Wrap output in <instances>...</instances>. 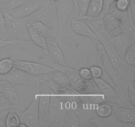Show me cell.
Segmentation results:
<instances>
[{
	"mask_svg": "<svg viewBox=\"0 0 135 127\" xmlns=\"http://www.w3.org/2000/svg\"><path fill=\"white\" fill-rule=\"evenodd\" d=\"M86 126H104V124L102 123L101 120H98V119H93L90 120L88 123L86 124Z\"/></svg>",
	"mask_w": 135,
	"mask_h": 127,
	"instance_id": "35",
	"label": "cell"
},
{
	"mask_svg": "<svg viewBox=\"0 0 135 127\" xmlns=\"http://www.w3.org/2000/svg\"><path fill=\"white\" fill-rule=\"evenodd\" d=\"M30 16L36 21H40L46 25L57 37H59L55 3H52L46 0V2Z\"/></svg>",
	"mask_w": 135,
	"mask_h": 127,
	"instance_id": "4",
	"label": "cell"
},
{
	"mask_svg": "<svg viewBox=\"0 0 135 127\" xmlns=\"http://www.w3.org/2000/svg\"><path fill=\"white\" fill-rule=\"evenodd\" d=\"M28 1V0H11L9 3L4 6L3 9L9 13Z\"/></svg>",
	"mask_w": 135,
	"mask_h": 127,
	"instance_id": "27",
	"label": "cell"
},
{
	"mask_svg": "<svg viewBox=\"0 0 135 127\" xmlns=\"http://www.w3.org/2000/svg\"><path fill=\"white\" fill-rule=\"evenodd\" d=\"M96 48L97 50L98 54L101 58L102 61L104 70L112 80L113 83H114L116 89H119L120 86H121V81H120L121 77L119 76V73L117 72V71L111 62L110 60L109 59V57H108L104 46L100 42H99L96 46Z\"/></svg>",
	"mask_w": 135,
	"mask_h": 127,
	"instance_id": "9",
	"label": "cell"
},
{
	"mask_svg": "<svg viewBox=\"0 0 135 127\" xmlns=\"http://www.w3.org/2000/svg\"><path fill=\"white\" fill-rule=\"evenodd\" d=\"M11 0H0V7L3 8L4 6L9 3Z\"/></svg>",
	"mask_w": 135,
	"mask_h": 127,
	"instance_id": "36",
	"label": "cell"
},
{
	"mask_svg": "<svg viewBox=\"0 0 135 127\" xmlns=\"http://www.w3.org/2000/svg\"><path fill=\"white\" fill-rule=\"evenodd\" d=\"M71 29L75 34L88 37L98 41V38L93 30L88 26L84 19H74L71 21Z\"/></svg>",
	"mask_w": 135,
	"mask_h": 127,
	"instance_id": "14",
	"label": "cell"
},
{
	"mask_svg": "<svg viewBox=\"0 0 135 127\" xmlns=\"http://www.w3.org/2000/svg\"><path fill=\"white\" fill-rule=\"evenodd\" d=\"M128 95H129V100L133 107L135 106V90L133 84L129 83L128 85Z\"/></svg>",
	"mask_w": 135,
	"mask_h": 127,
	"instance_id": "32",
	"label": "cell"
},
{
	"mask_svg": "<svg viewBox=\"0 0 135 127\" xmlns=\"http://www.w3.org/2000/svg\"><path fill=\"white\" fill-rule=\"evenodd\" d=\"M40 92L38 100V116L39 126H46L48 123L49 109H50L51 96L54 95L51 83L44 80H40L39 86Z\"/></svg>",
	"mask_w": 135,
	"mask_h": 127,
	"instance_id": "3",
	"label": "cell"
},
{
	"mask_svg": "<svg viewBox=\"0 0 135 127\" xmlns=\"http://www.w3.org/2000/svg\"><path fill=\"white\" fill-rule=\"evenodd\" d=\"M0 93L13 105L22 109L15 85L8 81L0 79Z\"/></svg>",
	"mask_w": 135,
	"mask_h": 127,
	"instance_id": "13",
	"label": "cell"
},
{
	"mask_svg": "<svg viewBox=\"0 0 135 127\" xmlns=\"http://www.w3.org/2000/svg\"><path fill=\"white\" fill-rule=\"evenodd\" d=\"M13 67L22 70L34 76L50 74L55 70L52 67L40 62L37 63V62L23 60L15 61L13 63Z\"/></svg>",
	"mask_w": 135,
	"mask_h": 127,
	"instance_id": "8",
	"label": "cell"
},
{
	"mask_svg": "<svg viewBox=\"0 0 135 127\" xmlns=\"http://www.w3.org/2000/svg\"><path fill=\"white\" fill-rule=\"evenodd\" d=\"M50 74L53 83L58 89H65L71 87L69 80L63 73L57 70H54Z\"/></svg>",
	"mask_w": 135,
	"mask_h": 127,
	"instance_id": "19",
	"label": "cell"
},
{
	"mask_svg": "<svg viewBox=\"0 0 135 127\" xmlns=\"http://www.w3.org/2000/svg\"><path fill=\"white\" fill-rule=\"evenodd\" d=\"M94 108L96 113L101 118H108L113 114V108L110 104L101 103L96 105Z\"/></svg>",
	"mask_w": 135,
	"mask_h": 127,
	"instance_id": "23",
	"label": "cell"
},
{
	"mask_svg": "<svg viewBox=\"0 0 135 127\" xmlns=\"http://www.w3.org/2000/svg\"><path fill=\"white\" fill-rule=\"evenodd\" d=\"M1 107H4V108H7V107H4V106H1V105H0V108H1Z\"/></svg>",
	"mask_w": 135,
	"mask_h": 127,
	"instance_id": "38",
	"label": "cell"
},
{
	"mask_svg": "<svg viewBox=\"0 0 135 127\" xmlns=\"http://www.w3.org/2000/svg\"><path fill=\"white\" fill-rule=\"evenodd\" d=\"M113 1H117V0H113Z\"/></svg>",
	"mask_w": 135,
	"mask_h": 127,
	"instance_id": "40",
	"label": "cell"
},
{
	"mask_svg": "<svg viewBox=\"0 0 135 127\" xmlns=\"http://www.w3.org/2000/svg\"><path fill=\"white\" fill-rule=\"evenodd\" d=\"M18 43H21V42H19V41L15 40L4 39V38H0V49Z\"/></svg>",
	"mask_w": 135,
	"mask_h": 127,
	"instance_id": "33",
	"label": "cell"
},
{
	"mask_svg": "<svg viewBox=\"0 0 135 127\" xmlns=\"http://www.w3.org/2000/svg\"><path fill=\"white\" fill-rule=\"evenodd\" d=\"M20 123V119L17 114L16 109L9 108L5 119V124L7 127L18 126Z\"/></svg>",
	"mask_w": 135,
	"mask_h": 127,
	"instance_id": "22",
	"label": "cell"
},
{
	"mask_svg": "<svg viewBox=\"0 0 135 127\" xmlns=\"http://www.w3.org/2000/svg\"><path fill=\"white\" fill-rule=\"evenodd\" d=\"M58 126H69L78 127L79 126V121L78 119V112L73 109H70L66 113L64 119L55 124Z\"/></svg>",
	"mask_w": 135,
	"mask_h": 127,
	"instance_id": "20",
	"label": "cell"
},
{
	"mask_svg": "<svg viewBox=\"0 0 135 127\" xmlns=\"http://www.w3.org/2000/svg\"><path fill=\"white\" fill-rule=\"evenodd\" d=\"M14 61L10 58H5L0 60V75L9 73L13 67Z\"/></svg>",
	"mask_w": 135,
	"mask_h": 127,
	"instance_id": "25",
	"label": "cell"
},
{
	"mask_svg": "<svg viewBox=\"0 0 135 127\" xmlns=\"http://www.w3.org/2000/svg\"><path fill=\"white\" fill-rule=\"evenodd\" d=\"M47 1H50V3H55V1H57V0H47Z\"/></svg>",
	"mask_w": 135,
	"mask_h": 127,
	"instance_id": "37",
	"label": "cell"
},
{
	"mask_svg": "<svg viewBox=\"0 0 135 127\" xmlns=\"http://www.w3.org/2000/svg\"><path fill=\"white\" fill-rule=\"evenodd\" d=\"M123 61L129 66L134 67L135 64V46L134 42L127 48Z\"/></svg>",
	"mask_w": 135,
	"mask_h": 127,
	"instance_id": "24",
	"label": "cell"
},
{
	"mask_svg": "<svg viewBox=\"0 0 135 127\" xmlns=\"http://www.w3.org/2000/svg\"><path fill=\"white\" fill-rule=\"evenodd\" d=\"M109 38L123 61L127 48L134 42V37L124 30L114 37L109 36Z\"/></svg>",
	"mask_w": 135,
	"mask_h": 127,
	"instance_id": "10",
	"label": "cell"
},
{
	"mask_svg": "<svg viewBox=\"0 0 135 127\" xmlns=\"http://www.w3.org/2000/svg\"><path fill=\"white\" fill-rule=\"evenodd\" d=\"M74 1H75V3L76 4V0H74Z\"/></svg>",
	"mask_w": 135,
	"mask_h": 127,
	"instance_id": "39",
	"label": "cell"
},
{
	"mask_svg": "<svg viewBox=\"0 0 135 127\" xmlns=\"http://www.w3.org/2000/svg\"><path fill=\"white\" fill-rule=\"evenodd\" d=\"M90 0H76L75 6L77 8L79 16H80L83 19H84L86 14L87 9Z\"/></svg>",
	"mask_w": 135,
	"mask_h": 127,
	"instance_id": "26",
	"label": "cell"
},
{
	"mask_svg": "<svg viewBox=\"0 0 135 127\" xmlns=\"http://www.w3.org/2000/svg\"><path fill=\"white\" fill-rule=\"evenodd\" d=\"M46 42H47V54H48L51 58V60L58 64L67 66L65 61L63 52L55 40L53 38H47Z\"/></svg>",
	"mask_w": 135,
	"mask_h": 127,
	"instance_id": "16",
	"label": "cell"
},
{
	"mask_svg": "<svg viewBox=\"0 0 135 127\" xmlns=\"http://www.w3.org/2000/svg\"><path fill=\"white\" fill-rule=\"evenodd\" d=\"M113 112L117 120L124 124H131L135 122V112L134 107H125L123 106L112 105Z\"/></svg>",
	"mask_w": 135,
	"mask_h": 127,
	"instance_id": "15",
	"label": "cell"
},
{
	"mask_svg": "<svg viewBox=\"0 0 135 127\" xmlns=\"http://www.w3.org/2000/svg\"><path fill=\"white\" fill-rule=\"evenodd\" d=\"M0 38H4V39H8L7 36L6 34L5 19H4L3 13V10L1 7H0Z\"/></svg>",
	"mask_w": 135,
	"mask_h": 127,
	"instance_id": "29",
	"label": "cell"
},
{
	"mask_svg": "<svg viewBox=\"0 0 135 127\" xmlns=\"http://www.w3.org/2000/svg\"><path fill=\"white\" fill-rule=\"evenodd\" d=\"M90 71L91 73L92 78H101L102 75L103 71L101 67H98L97 66H93L89 68Z\"/></svg>",
	"mask_w": 135,
	"mask_h": 127,
	"instance_id": "31",
	"label": "cell"
},
{
	"mask_svg": "<svg viewBox=\"0 0 135 127\" xmlns=\"http://www.w3.org/2000/svg\"><path fill=\"white\" fill-rule=\"evenodd\" d=\"M46 0H28L18 8L9 13L15 18H26L30 17L39 9Z\"/></svg>",
	"mask_w": 135,
	"mask_h": 127,
	"instance_id": "12",
	"label": "cell"
},
{
	"mask_svg": "<svg viewBox=\"0 0 135 127\" xmlns=\"http://www.w3.org/2000/svg\"><path fill=\"white\" fill-rule=\"evenodd\" d=\"M32 26L34 28L36 31L38 32L40 35L44 37L46 39L47 38H53V39H57V36L50 30L46 25L43 24L42 22L38 21H30Z\"/></svg>",
	"mask_w": 135,
	"mask_h": 127,
	"instance_id": "21",
	"label": "cell"
},
{
	"mask_svg": "<svg viewBox=\"0 0 135 127\" xmlns=\"http://www.w3.org/2000/svg\"><path fill=\"white\" fill-rule=\"evenodd\" d=\"M131 0H117L113 2L115 7L119 12H126L130 5Z\"/></svg>",
	"mask_w": 135,
	"mask_h": 127,
	"instance_id": "28",
	"label": "cell"
},
{
	"mask_svg": "<svg viewBox=\"0 0 135 127\" xmlns=\"http://www.w3.org/2000/svg\"><path fill=\"white\" fill-rule=\"evenodd\" d=\"M38 100L39 95L34 96L32 101L23 112L17 111L20 121L23 123L26 127H38L39 126V116H38Z\"/></svg>",
	"mask_w": 135,
	"mask_h": 127,
	"instance_id": "7",
	"label": "cell"
},
{
	"mask_svg": "<svg viewBox=\"0 0 135 127\" xmlns=\"http://www.w3.org/2000/svg\"><path fill=\"white\" fill-rule=\"evenodd\" d=\"M103 3L104 0H90L84 19L92 21L96 19L101 13Z\"/></svg>",
	"mask_w": 135,
	"mask_h": 127,
	"instance_id": "18",
	"label": "cell"
},
{
	"mask_svg": "<svg viewBox=\"0 0 135 127\" xmlns=\"http://www.w3.org/2000/svg\"><path fill=\"white\" fill-rule=\"evenodd\" d=\"M93 79L98 91L105 98V101L108 102L111 105L123 106L116 91L107 82L100 78H93Z\"/></svg>",
	"mask_w": 135,
	"mask_h": 127,
	"instance_id": "11",
	"label": "cell"
},
{
	"mask_svg": "<svg viewBox=\"0 0 135 127\" xmlns=\"http://www.w3.org/2000/svg\"><path fill=\"white\" fill-rule=\"evenodd\" d=\"M79 75L80 78L83 79L86 81H91L93 80V78H92L91 73L90 71L89 68L87 67H83L79 70Z\"/></svg>",
	"mask_w": 135,
	"mask_h": 127,
	"instance_id": "30",
	"label": "cell"
},
{
	"mask_svg": "<svg viewBox=\"0 0 135 127\" xmlns=\"http://www.w3.org/2000/svg\"><path fill=\"white\" fill-rule=\"evenodd\" d=\"M133 1H134V0H133Z\"/></svg>",
	"mask_w": 135,
	"mask_h": 127,
	"instance_id": "41",
	"label": "cell"
},
{
	"mask_svg": "<svg viewBox=\"0 0 135 127\" xmlns=\"http://www.w3.org/2000/svg\"><path fill=\"white\" fill-rule=\"evenodd\" d=\"M55 5L57 17L58 36L60 38L75 3L74 0H57L55 2Z\"/></svg>",
	"mask_w": 135,
	"mask_h": 127,
	"instance_id": "6",
	"label": "cell"
},
{
	"mask_svg": "<svg viewBox=\"0 0 135 127\" xmlns=\"http://www.w3.org/2000/svg\"><path fill=\"white\" fill-rule=\"evenodd\" d=\"M0 105L4 106V107H6L7 108H14V109H17L18 110L19 108L18 107H17L16 106L12 105L2 94L0 93ZM20 110V109H19Z\"/></svg>",
	"mask_w": 135,
	"mask_h": 127,
	"instance_id": "34",
	"label": "cell"
},
{
	"mask_svg": "<svg viewBox=\"0 0 135 127\" xmlns=\"http://www.w3.org/2000/svg\"><path fill=\"white\" fill-rule=\"evenodd\" d=\"M0 79L8 81L13 85H26L36 87L39 86L40 79L34 75L13 67L9 73L0 75Z\"/></svg>",
	"mask_w": 135,
	"mask_h": 127,
	"instance_id": "5",
	"label": "cell"
},
{
	"mask_svg": "<svg viewBox=\"0 0 135 127\" xmlns=\"http://www.w3.org/2000/svg\"><path fill=\"white\" fill-rule=\"evenodd\" d=\"M26 27L32 42L34 43V44L37 45L40 48H42L46 52L45 54H47V47L46 38L42 37V35H40L38 32L34 30V28L32 26L31 24H30V21L26 22Z\"/></svg>",
	"mask_w": 135,
	"mask_h": 127,
	"instance_id": "17",
	"label": "cell"
},
{
	"mask_svg": "<svg viewBox=\"0 0 135 127\" xmlns=\"http://www.w3.org/2000/svg\"><path fill=\"white\" fill-rule=\"evenodd\" d=\"M88 26L91 28L95 34L96 35L98 38V41L102 44L108 54L109 59L110 60L111 62L114 66L115 70H117L119 74H120L121 77L123 76L124 74L123 66V61L119 56L118 53L116 51L115 48L111 42L109 38V36L104 32L102 27L100 24L95 21H91V20L84 19Z\"/></svg>",
	"mask_w": 135,
	"mask_h": 127,
	"instance_id": "2",
	"label": "cell"
},
{
	"mask_svg": "<svg viewBox=\"0 0 135 127\" xmlns=\"http://www.w3.org/2000/svg\"><path fill=\"white\" fill-rule=\"evenodd\" d=\"M2 10L8 39L19 41L21 43H32L26 27V22L35 21L32 17L30 16V18L29 17L26 18H15L3 8Z\"/></svg>",
	"mask_w": 135,
	"mask_h": 127,
	"instance_id": "1",
	"label": "cell"
}]
</instances>
